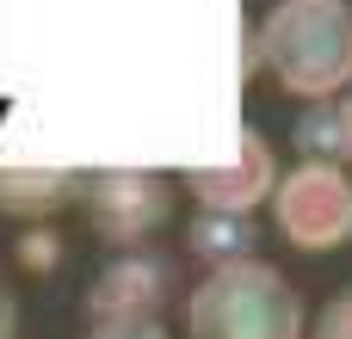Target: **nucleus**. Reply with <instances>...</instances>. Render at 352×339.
<instances>
[{
	"instance_id": "obj_5",
	"label": "nucleus",
	"mask_w": 352,
	"mask_h": 339,
	"mask_svg": "<svg viewBox=\"0 0 352 339\" xmlns=\"http://www.w3.org/2000/svg\"><path fill=\"white\" fill-rule=\"evenodd\" d=\"M74 198H80L93 235L111 247H136L142 235H155L167 222V179L161 173H80Z\"/></svg>"
},
{
	"instance_id": "obj_7",
	"label": "nucleus",
	"mask_w": 352,
	"mask_h": 339,
	"mask_svg": "<svg viewBox=\"0 0 352 339\" xmlns=\"http://www.w3.org/2000/svg\"><path fill=\"white\" fill-rule=\"evenodd\" d=\"M74 179H80V173H56V167H19V173H0V216L50 222V216L74 198Z\"/></svg>"
},
{
	"instance_id": "obj_12",
	"label": "nucleus",
	"mask_w": 352,
	"mask_h": 339,
	"mask_svg": "<svg viewBox=\"0 0 352 339\" xmlns=\"http://www.w3.org/2000/svg\"><path fill=\"white\" fill-rule=\"evenodd\" d=\"M87 339H173V334H161V321H148V327H93Z\"/></svg>"
},
{
	"instance_id": "obj_2",
	"label": "nucleus",
	"mask_w": 352,
	"mask_h": 339,
	"mask_svg": "<svg viewBox=\"0 0 352 339\" xmlns=\"http://www.w3.org/2000/svg\"><path fill=\"white\" fill-rule=\"evenodd\" d=\"M186 327L192 339H303V303L266 259H235L198 278Z\"/></svg>"
},
{
	"instance_id": "obj_3",
	"label": "nucleus",
	"mask_w": 352,
	"mask_h": 339,
	"mask_svg": "<svg viewBox=\"0 0 352 339\" xmlns=\"http://www.w3.org/2000/svg\"><path fill=\"white\" fill-rule=\"evenodd\" d=\"M272 222L297 253H334L352 241V179L346 167L297 161L272 185Z\"/></svg>"
},
{
	"instance_id": "obj_14",
	"label": "nucleus",
	"mask_w": 352,
	"mask_h": 339,
	"mask_svg": "<svg viewBox=\"0 0 352 339\" xmlns=\"http://www.w3.org/2000/svg\"><path fill=\"white\" fill-rule=\"evenodd\" d=\"M340 124H346V161H352V93H346V105H340Z\"/></svg>"
},
{
	"instance_id": "obj_13",
	"label": "nucleus",
	"mask_w": 352,
	"mask_h": 339,
	"mask_svg": "<svg viewBox=\"0 0 352 339\" xmlns=\"http://www.w3.org/2000/svg\"><path fill=\"white\" fill-rule=\"evenodd\" d=\"M0 339H19V303L6 284H0Z\"/></svg>"
},
{
	"instance_id": "obj_1",
	"label": "nucleus",
	"mask_w": 352,
	"mask_h": 339,
	"mask_svg": "<svg viewBox=\"0 0 352 339\" xmlns=\"http://www.w3.org/2000/svg\"><path fill=\"white\" fill-rule=\"evenodd\" d=\"M260 62L309 105L352 86V0H272L260 19Z\"/></svg>"
},
{
	"instance_id": "obj_8",
	"label": "nucleus",
	"mask_w": 352,
	"mask_h": 339,
	"mask_svg": "<svg viewBox=\"0 0 352 339\" xmlns=\"http://www.w3.org/2000/svg\"><path fill=\"white\" fill-rule=\"evenodd\" d=\"M254 247H260V229H254V216L198 210V216L186 222V253H192V259H204L210 272H217V266H235V259H254Z\"/></svg>"
},
{
	"instance_id": "obj_4",
	"label": "nucleus",
	"mask_w": 352,
	"mask_h": 339,
	"mask_svg": "<svg viewBox=\"0 0 352 339\" xmlns=\"http://www.w3.org/2000/svg\"><path fill=\"white\" fill-rule=\"evenodd\" d=\"M173 290H179L173 259L130 247V253L105 259V272L87 284V321L93 327H148L173 303Z\"/></svg>"
},
{
	"instance_id": "obj_9",
	"label": "nucleus",
	"mask_w": 352,
	"mask_h": 339,
	"mask_svg": "<svg viewBox=\"0 0 352 339\" xmlns=\"http://www.w3.org/2000/svg\"><path fill=\"white\" fill-rule=\"evenodd\" d=\"M297 154L303 161H322V167H340L346 161V124H340V105H309L297 117Z\"/></svg>"
},
{
	"instance_id": "obj_6",
	"label": "nucleus",
	"mask_w": 352,
	"mask_h": 339,
	"mask_svg": "<svg viewBox=\"0 0 352 339\" xmlns=\"http://www.w3.org/2000/svg\"><path fill=\"white\" fill-rule=\"evenodd\" d=\"M278 185V167H272V142L260 130H241V154L229 167H192L186 173V191L204 204V210H229V216H248L272 198Z\"/></svg>"
},
{
	"instance_id": "obj_10",
	"label": "nucleus",
	"mask_w": 352,
	"mask_h": 339,
	"mask_svg": "<svg viewBox=\"0 0 352 339\" xmlns=\"http://www.w3.org/2000/svg\"><path fill=\"white\" fill-rule=\"evenodd\" d=\"M316 339H352V284L322 309V321H316Z\"/></svg>"
},
{
	"instance_id": "obj_11",
	"label": "nucleus",
	"mask_w": 352,
	"mask_h": 339,
	"mask_svg": "<svg viewBox=\"0 0 352 339\" xmlns=\"http://www.w3.org/2000/svg\"><path fill=\"white\" fill-rule=\"evenodd\" d=\"M19 259H25L31 272H50V259H56V235H25V241H19Z\"/></svg>"
}]
</instances>
